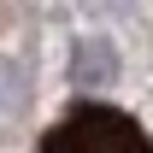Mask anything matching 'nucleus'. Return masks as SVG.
Listing matches in <instances>:
<instances>
[{
  "label": "nucleus",
  "mask_w": 153,
  "mask_h": 153,
  "mask_svg": "<svg viewBox=\"0 0 153 153\" xmlns=\"http://www.w3.org/2000/svg\"><path fill=\"white\" fill-rule=\"evenodd\" d=\"M118 82V53L106 36H82L71 47V88H112Z\"/></svg>",
  "instance_id": "obj_2"
},
{
  "label": "nucleus",
  "mask_w": 153,
  "mask_h": 153,
  "mask_svg": "<svg viewBox=\"0 0 153 153\" xmlns=\"http://www.w3.org/2000/svg\"><path fill=\"white\" fill-rule=\"evenodd\" d=\"M41 153H153V135L124 106L106 100H76L53 130L41 135Z\"/></svg>",
  "instance_id": "obj_1"
}]
</instances>
